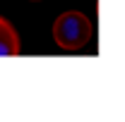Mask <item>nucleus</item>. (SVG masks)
I'll list each match as a JSON object with an SVG mask.
<instances>
[{"instance_id":"1","label":"nucleus","mask_w":125,"mask_h":122,"mask_svg":"<svg viewBox=\"0 0 125 122\" xmlns=\"http://www.w3.org/2000/svg\"><path fill=\"white\" fill-rule=\"evenodd\" d=\"M92 36H94L92 19L77 10L62 12L53 24V41L62 50H79L92 41Z\"/></svg>"},{"instance_id":"2","label":"nucleus","mask_w":125,"mask_h":122,"mask_svg":"<svg viewBox=\"0 0 125 122\" xmlns=\"http://www.w3.org/2000/svg\"><path fill=\"white\" fill-rule=\"evenodd\" d=\"M19 36H17L15 26L0 17V55H19Z\"/></svg>"}]
</instances>
